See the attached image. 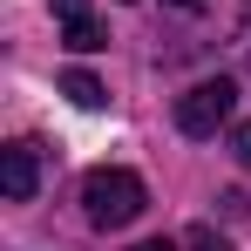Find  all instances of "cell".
Returning a JSON list of instances; mask_svg holds the SVG:
<instances>
[{
  "label": "cell",
  "instance_id": "6",
  "mask_svg": "<svg viewBox=\"0 0 251 251\" xmlns=\"http://www.w3.org/2000/svg\"><path fill=\"white\" fill-rule=\"evenodd\" d=\"M61 95H68L75 109H102V102H109V88L95 82L88 68H68V75H61Z\"/></svg>",
  "mask_w": 251,
  "mask_h": 251
},
{
  "label": "cell",
  "instance_id": "8",
  "mask_svg": "<svg viewBox=\"0 0 251 251\" xmlns=\"http://www.w3.org/2000/svg\"><path fill=\"white\" fill-rule=\"evenodd\" d=\"M231 156L251 170V123H231Z\"/></svg>",
  "mask_w": 251,
  "mask_h": 251
},
{
  "label": "cell",
  "instance_id": "4",
  "mask_svg": "<svg viewBox=\"0 0 251 251\" xmlns=\"http://www.w3.org/2000/svg\"><path fill=\"white\" fill-rule=\"evenodd\" d=\"M0 190H7V204H27L41 190V143H7L0 150Z\"/></svg>",
  "mask_w": 251,
  "mask_h": 251
},
{
  "label": "cell",
  "instance_id": "2",
  "mask_svg": "<svg viewBox=\"0 0 251 251\" xmlns=\"http://www.w3.org/2000/svg\"><path fill=\"white\" fill-rule=\"evenodd\" d=\"M82 210H88L95 231H123V224H136L150 210V190H143L136 170H88L82 176Z\"/></svg>",
  "mask_w": 251,
  "mask_h": 251
},
{
  "label": "cell",
  "instance_id": "7",
  "mask_svg": "<svg viewBox=\"0 0 251 251\" xmlns=\"http://www.w3.org/2000/svg\"><path fill=\"white\" fill-rule=\"evenodd\" d=\"M183 251H231V238H224L217 224H190V231H183Z\"/></svg>",
  "mask_w": 251,
  "mask_h": 251
},
{
  "label": "cell",
  "instance_id": "3",
  "mask_svg": "<svg viewBox=\"0 0 251 251\" xmlns=\"http://www.w3.org/2000/svg\"><path fill=\"white\" fill-rule=\"evenodd\" d=\"M231 116H238V82H224V75L176 95V129L183 136H217V129H231Z\"/></svg>",
  "mask_w": 251,
  "mask_h": 251
},
{
  "label": "cell",
  "instance_id": "1",
  "mask_svg": "<svg viewBox=\"0 0 251 251\" xmlns=\"http://www.w3.org/2000/svg\"><path fill=\"white\" fill-rule=\"evenodd\" d=\"M251 27V0H163L156 7V41L163 61H197L231 48Z\"/></svg>",
  "mask_w": 251,
  "mask_h": 251
},
{
  "label": "cell",
  "instance_id": "5",
  "mask_svg": "<svg viewBox=\"0 0 251 251\" xmlns=\"http://www.w3.org/2000/svg\"><path fill=\"white\" fill-rule=\"evenodd\" d=\"M54 21H61V41L75 48V54L109 48V34H102V21H95V7H88V0H54Z\"/></svg>",
  "mask_w": 251,
  "mask_h": 251
},
{
  "label": "cell",
  "instance_id": "9",
  "mask_svg": "<svg viewBox=\"0 0 251 251\" xmlns=\"http://www.w3.org/2000/svg\"><path fill=\"white\" fill-rule=\"evenodd\" d=\"M129 251H176L170 238H143V245H129Z\"/></svg>",
  "mask_w": 251,
  "mask_h": 251
}]
</instances>
